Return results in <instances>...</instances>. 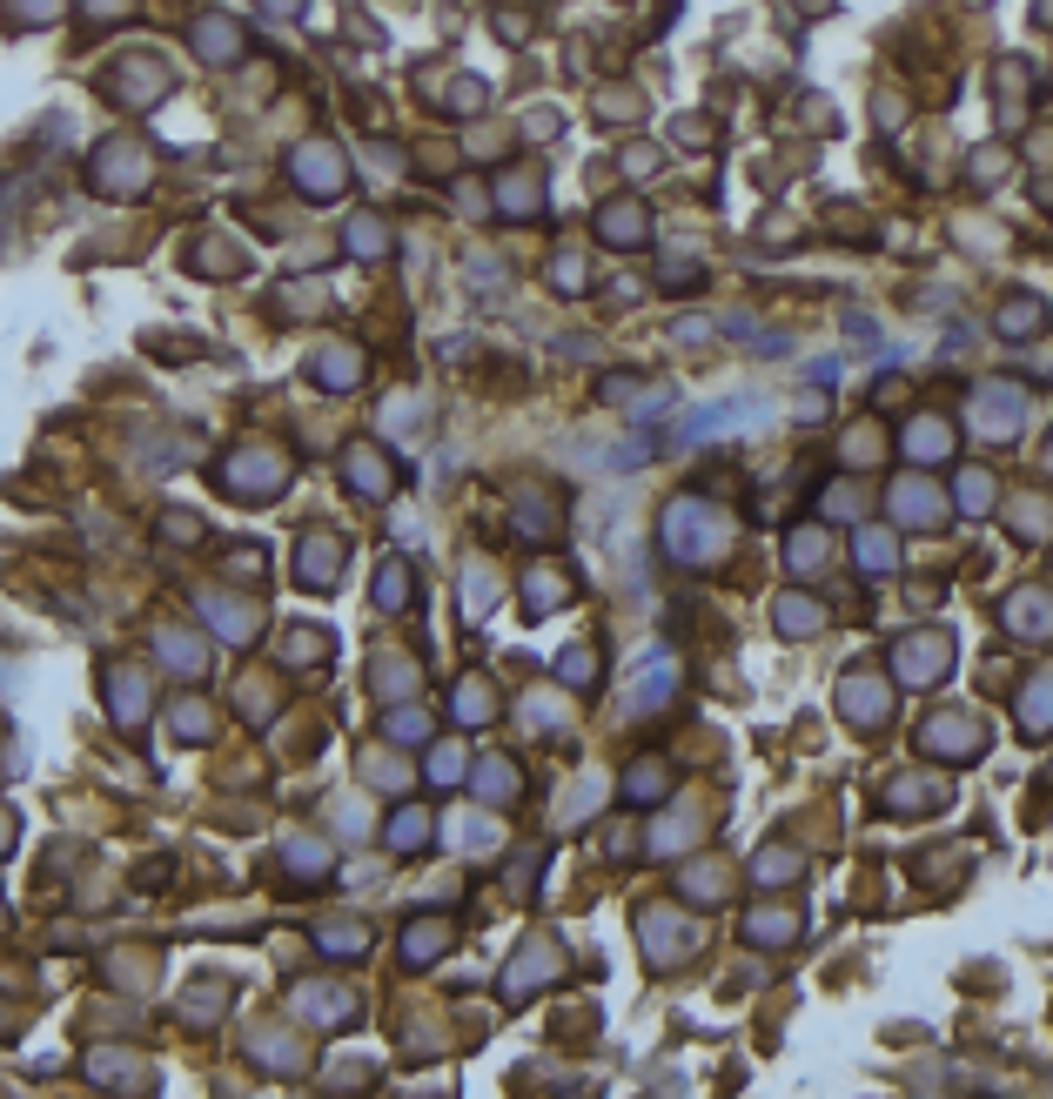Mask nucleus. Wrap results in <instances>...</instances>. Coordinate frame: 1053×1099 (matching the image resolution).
Segmentation results:
<instances>
[{
  "instance_id": "obj_1",
  "label": "nucleus",
  "mask_w": 1053,
  "mask_h": 1099,
  "mask_svg": "<svg viewBox=\"0 0 1053 1099\" xmlns=\"http://www.w3.org/2000/svg\"><path fill=\"white\" fill-rule=\"evenodd\" d=\"M725 536H732V523H725L712 503H671V516H664V550H671L678 564H705V557H719Z\"/></svg>"
},
{
  "instance_id": "obj_2",
  "label": "nucleus",
  "mask_w": 1053,
  "mask_h": 1099,
  "mask_svg": "<svg viewBox=\"0 0 1053 1099\" xmlns=\"http://www.w3.org/2000/svg\"><path fill=\"white\" fill-rule=\"evenodd\" d=\"M986 724L980 717H966V710H940V717H926V730H920V752L926 758H960V765H973V758H986Z\"/></svg>"
},
{
  "instance_id": "obj_3",
  "label": "nucleus",
  "mask_w": 1053,
  "mask_h": 1099,
  "mask_svg": "<svg viewBox=\"0 0 1053 1099\" xmlns=\"http://www.w3.org/2000/svg\"><path fill=\"white\" fill-rule=\"evenodd\" d=\"M946 657H953V644L940 637V631H920V637H906L900 644V684H940L946 677Z\"/></svg>"
},
{
  "instance_id": "obj_4",
  "label": "nucleus",
  "mask_w": 1053,
  "mask_h": 1099,
  "mask_svg": "<svg viewBox=\"0 0 1053 1099\" xmlns=\"http://www.w3.org/2000/svg\"><path fill=\"white\" fill-rule=\"evenodd\" d=\"M1020 410H1026V403H1020V390H1006V383H986V390L973 396V430L1000 443V436H1013V430H1020Z\"/></svg>"
},
{
  "instance_id": "obj_5",
  "label": "nucleus",
  "mask_w": 1053,
  "mask_h": 1099,
  "mask_svg": "<svg viewBox=\"0 0 1053 1099\" xmlns=\"http://www.w3.org/2000/svg\"><path fill=\"white\" fill-rule=\"evenodd\" d=\"M1006 624H1013V637L1046 644V637H1053V597H1046V591H1020V597H1006Z\"/></svg>"
},
{
  "instance_id": "obj_6",
  "label": "nucleus",
  "mask_w": 1053,
  "mask_h": 1099,
  "mask_svg": "<svg viewBox=\"0 0 1053 1099\" xmlns=\"http://www.w3.org/2000/svg\"><path fill=\"white\" fill-rule=\"evenodd\" d=\"M342 476H349V490H370V496H390V483H397L390 456H383V450H370V443H357V450L342 456Z\"/></svg>"
},
{
  "instance_id": "obj_7",
  "label": "nucleus",
  "mask_w": 1053,
  "mask_h": 1099,
  "mask_svg": "<svg viewBox=\"0 0 1053 1099\" xmlns=\"http://www.w3.org/2000/svg\"><path fill=\"white\" fill-rule=\"evenodd\" d=\"M872 671H845V684H839V710L845 717H859V724H880L886 717V690L880 684H865Z\"/></svg>"
},
{
  "instance_id": "obj_8",
  "label": "nucleus",
  "mask_w": 1053,
  "mask_h": 1099,
  "mask_svg": "<svg viewBox=\"0 0 1053 1099\" xmlns=\"http://www.w3.org/2000/svg\"><path fill=\"white\" fill-rule=\"evenodd\" d=\"M772 617H779L785 637H819V631H825V604H819V597H779Z\"/></svg>"
},
{
  "instance_id": "obj_9",
  "label": "nucleus",
  "mask_w": 1053,
  "mask_h": 1099,
  "mask_svg": "<svg viewBox=\"0 0 1053 1099\" xmlns=\"http://www.w3.org/2000/svg\"><path fill=\"white\" fill-rule=\"evenodd\" d=\"M893 510H900V523H913V530H933V523H940V496H933L926 483H900V490H893Z\"/></svg>"
},
{
  "instance_id": "obj_10",
  "label": "nucleus",
  "mask_w": 1053,
  "mask_h": 1099,
  "mask_svg": "<svg viewBox=\"0 0 1053 1099\" xmlns=\"http://www.w3.org/2000/svg\"><path fill=\"white\" fill-rule=\"evenodd\" d=\"M624 798H631V805H658V798H671V772H664L658 758L631 765V772H624Z\"/></svg>"
},
{
  "instance_id": "obj_11",
  "label": "nucleus",
  "mask_w": 1053,
  "mask_h": 1099,
  "mask_svg": "<svg viewBox=\"0 0 1053 1099\" xmlns=\"http://www.w3.org/2000/svg\"><path fill=\"white\" fill-rule=\"evenodd\" d=\"M295 174L309 181V189H322V202L342 189V168H335V154H329V148H302V154H295Z\"/></svg>"
},
{
  "instance_id": "obj_12",
  "label": "nucleus",
  "mask_w": 1053,
  "mask_h": 1099,
  "mask_svg": "<svg viewBox=\"0 0 1053 1099\" xmlns=\"http://www.w3.org/2000/svg\"><path fill=\"white\" fill-rule=\"evenodd\" d=\"M1020 724H1026V738H1046V724H1053V671H1040V684L1020 697Z\"/></svg>"
},
{
  "instance_id": "obj_13",
  "label": "nucleus",
  "mask_w": 1053,
  "mask_h": 1099,
  "mask_svg": "<svg viewBox=\"0 0 1053 1099\" xmlns=\"http://www.w3.org/2000/svg\"><path fill=\"white\" fill-rule=\"evenodd\" d=\"M598 671H604V657H598L591 644H578V651L558 657V677H564L571 690H598Z\"/></svg>"
},
{
  "instance_id": "obj_14",
  "label": "nucleus",
  "mask_w": 1053,
  "mask_h": 1099,
  "mask_svg": "<svg viewBox=\"0 0 1053 1099\" xmlns=\"http://www.w3.org/2000/svg\"><path fill=\"white\" fill-rule=\"evenodd\" d=\"M745 932H752L759 946H785V939H799V911H752Z\"/></svg>"
},
{
  "instance_id": "obj_15",
  "label": "nucleus",
  "mask_w": 1053,
  "mask_h": 1099,
  "mask_svg": "<svg viewBox=\"0 0 1053 1099\" xmlns=\"http://www.w3.org/2000/svg\"><path fill=\"white\" fill-rule=\"evenodd\" d=\"M1000 329H1006V335H1040V329H1046V309H1040V295H1013V302L1000 309Z\"/></svg>"
},
{
  "instance_id": "obj_16",
  "label": "nucleus",
  "mask_w": 1053,
  "mask_h": 1099,
  "mask_svg": "<svg viewBox=\"0 0 1053 1099\" xmlns=\"http://www.w3.org/2000/svg\"><path fill=\"white\" fill-rule=\"evenodd\" d=\"M329 564H335V536H322V543L309 536V543H302V584H322V591H329V584H335Z\"/></svg>"
},
{
  "instance_id": "obj_17",
  "label": "nucleus",
  "mask_w": 1053,
  "mask_h": 1099,
  "mask_svg": "<svg viewBox=\"0 0 1053 1099\" xmlns=\"http://www.w3.org/2000/svg\"><path fill=\"white\" fill-rule=\"evenodd\" d=\"M671 697V657H651V671H644V690H631V704L638 710H658Z\"/></svg>"
},
{
  "instance_id": "obj_18",
  "label": "nucleus",
  "mask_w": 1053,
  "mask_h": 1099,
  "mask_svg": "<svg viewBox=\"0 0 1053 1099\" xmlns=\"http://www.w3.org/2000/svg\"><path fill=\"white\" fill-rule=\"evenodd\" d=\"M859 564H865V577H886V571H893V536L865 530V536H859Z\"/></svg>"
},
{
  "instance_id": "obj_19",
  "label": "nucleus",
  "mask_w": 1053,
  "mask_h": 1099,
  "mask_svg": "<svg viewBox=\"0 0 1053 1099\" xmlns=\"http://www.w3.org/2000/svg\"><path fill=\"white\" fill-rule=\"evenodd\" d=\"M390 838H397V851H417V845H423V838H430V818H423V811H403V818H397V831H390Z\"/></svg>"
},
{
  "instance_id": "obj_20",
  "label": "nucleus",
  "mask_w": 1053,
  "mask_h": 1099,
  "mask_svg": "<svg viewBox=\"0 0 1053 1099\" xmlns=\"http://www.w3.org/2000/svg\"><path fill=\"white\" fill-rule=\"evenodd\" d=\"M604 235H618V242L644 235V209H611V215H604Z\"/></svg>"
},
{
  "instance_id": "obj_21",
  "label": "nucleus",
  "mask_w": 1053,
  "mask_h": 1099,
  "mask_svg": "<svg viewBox=\"0 0 1053 1099\" xmlns=\"http://www.w3.org/2000/svg\"><path fill=\"white\" fill-rule=\"evenodd\" d=\"M510 792H517V772H510V765H497V758H490V765H483V798H497V805H503V798H510Z\"/></svg>"
},
{
  "instance_id": "obj_22",
  "label": "nucleus",
  "mask_w": 1053,
  "mask_h": 1099,
  "mask_svg": "<svg viewBox=\"0 0 1053 1099\" xmlns=\"http://www.w3.org/2000/svg\"><path fill=\"white\" fill-rule=\"evenodd\" d=\"M443 939H450L443 926H410V959H437V952H443Z\"/></svg>"
},
{
  "instance_id": "obj_23",
  "label": "nucleus",
  "mask_w": 1053,
  "mask_h": 1099,
  "mask_svg": "<svg viewBox=\"0 0 1053 1099\" xmlns=\"http://www.w3.org/2000/svg\"><path fill=\"white\" fill-rule=\"evenodd\" d=\"M349 242H357V255H383V222H357V229H349Z\"/></svg>"
},
{
  "instance_id": "obj_24",
  "label": "nucleus",
  "mask_w": 1053,
  "mask_h": 1099,
  "mask_svg": "<svg viewBox=\"0 0 1053 1099\" xmlns=\"http://www.w3.org/2000/svg\"><path fill=\"white\" fill-rule=\"evenodd\" d=\"M752 871H759V878L772 885V878H792V871H799V858H792V851H765V858H759Z\"/></svg>"
},
{
  "instance_id": "obj_25",
  "label": "nucleus",
  "mask_w": 1053,
  "mask_h": 1099,
  "mask_svg": "<svg viewBox=\"0 0 1053 1099\" xmlns=\"http://www.w3.org/2000/svg\"><path fill=\"white\" fill-rule=\"evenodd\" d=\"M913 450H920V456H940V450H946V430H940V423H913Z\"/></svg>"
},
{
  "instance_id": "obj_26",
  "label": "nucleus",
  "mask_w": 1053,
  "mask_h": 1099,
  "mask_svg": "<svg viewBox=\"0 0 1053 1099\" xmlns=\"http://www.w3.org/2000/svg\"><path fill=\"white\" fill-rule=\"evenodd\" d=\"M819 557H825V536H819V530L792 536V564H819Z\"/></svg>"
},
{
  "instance_id": "obj_27",
  "label": "nucleus",
  "mask_w": 1053,
  "mask_h": 1099,
  "mask_svg": "<svg viewBox=\"0 0 1053 1099\" xmlns=\"http://www.w3.org/2000/svg\"><path fill=\"white\" fill-rule=\"evenodd\" d=\"M390 730H397V738H403V745H417V738H423V730H430V717H417V710H397V717H390Z\"/></svg>"
},
{
  "instance_id": "obj_28",
  "label": "nucleus",
  "mask_w": 1053,
  "mask_h": 1099,
  "mask_svg": "<svg viewBox=\"0 0 1053 1099\" xmlns=\"http://www.w3.org/2000/svg\"><path fill=\"white\" fill-rule=\"evenodd\" d=\"M8 831H14V825H8V818H0V851H8Z\"/></svg>"
},
{
  "instance_id": "obj_29",
  "label": "nucleus",
  "mask_w": 1053,
  "mask_h": 1099,
  "mask_svg": "<svg viewBox=\"0 0 1053 1099\" xmlns=\"http://www.w3.org/2000/svg\"><path fill=\"white\" fill-rule=\"evenodd\" d=\"M1046 470H1053V443H1046Z\"/></svg>"
}]
</instances>
